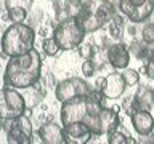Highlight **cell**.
<instances>
[{
	"label": "cell",
	"instance_id": "5b68a950",
	"mask_svg": "<svg viewBox=\"0 0 154 144\" xmlns=\"http://www.w3.org/2000/svg\"><path fill=\"white\" fill-rule=\"evenodd\" d=\"M2 128L7 131V141L13 144H31L32 142V122L27 115H19L16 118L0 120Z\"/></svg>",
	"mask_w": 154,
	"mask_h": 144
},
{
	"label": "cell",
	"instance_id": "3957f363",
	"mask_svg": "<svg viewBox=\"0 0 154 144\" xmlns=\"http://www.w3.org/2000/svg\"><path fill=\"white\" fill-rule=\"evenodd\" d=\"M34 43H35V29L31 24L13 22L2 35L0 51L5 58L19 56L31 51Z\"/></svg>",
	"mask_w": 154,
	"mask_h": 144
},
{
	"label": "cell",
	"instance_id": "f546056e",
	"mask_svg": "<svg viewBox=\"0 0 154 144\" xmlns=\"http://www.w3.org/2000/svg\"><path fill=\"white\" fill-rule=\"evenodd\" d=\"M108 2H111V3H114L116 7H117V5H119V0H108Z\"/></svg>",
	"mask_w": 154,
	"mask_h": 144
},
{
	"label": "cell",
	"instance_id": "e0dca14e",
	"mask_svg": "<svg viewBox=\"0 0 154 144\" xmlns=\"http://www.w3.org/2000/svg\"><path fill=\"white\" fill-rule=\"evenodd\" d=\"M42 48H43V51H45V55L50 56V58L56 56L58 53L61 51V46L58 45V42L55 40V37H53V35H51V37H47L45 40H43Z\"/></svg>",
	"mask_w": 154,
	"mask_h": 144
},
{
	"label": "cell",
	"instance_id": "ac0fdd59",
	"mask_svg": "<svg viewBox=\"0 0 154 144\" xmlns=\"http://www.w3.org/2000/svg\"><path fill=\"white\" fill-rule=\"evenodd\" d=\"M122 75H124V80L127 83V86H137L140 83V70H137V69L125 67L122 70Z\"/></svg>",
	"mask_w": 154,
	"mask_h": 144
},
{
	"label": "cell",
	"instance_id": "1f68e13d",
	"mask_svg": "<svg viewBox=\"0 0 154 144\" xmlns=\"http://www.w3.org/2000/svg\"><path fill=\"white\" fill-rule=\"evenodd\" d=\"M152 88H154V86H152Z\"/></svg>",
	"mask_w": 154,
	"mask_h": 144
},
{
	"label": "cell",
	"instance_id": "484cf974",
	"mask_svg": "<svg viewBox=\"0 0 154 144\" xmlns=\"http://www.w3.org/2000/svg\"><path fill=\"white\" fill-rule=\"evenodd\" d=\"M55 85V77H53L51 74L47 75V86H53Z\"/></svg>",
	"mask_w": 154,
	"mask_h": 144
},
{
	"label": "cell",
	"instance_id": "7a4b0ae2",
	"mask_svg": "<svg viewBox=\"0 0 154 144\" xmlns=\"http://www.w3.org/2000/svg\"><path fill=\"white\" fill-rule=\"evenodd\" d=\"M116 13L117 7L108 0H84L75 18L82 22L87 34H95L109 24Z\"/></svg>",
	"mask_w": 154,
	"mask_h": 144
},
{
	"label": "cell",
	"instance_id": "cb8c5ba5",
	"mask_svg": "<svg viewBox=\"0 0 154 144\" xmlns=\"http://www.w3.org/2000/svg\"><path fill=\"white\" fill-rule=\"evenodd\" d=\"M127 134L119 131V130H114L108 134V144H127Z\"/></svg>",
	"mask_w": 154,
	"mask_h": 144
},
{
	"label": "cell",
	"instance_id": "ffe728a7",
	"mask_svg": "<svg viewBox=\"0 0 154 144\" xmlns=\"http://www.w3.org/2000/svg\"><path fill=\"white\" fill-rule=\"evenodd\" d=\"M141 40L146 43H154V22L141 24Z\"/></svg>",
	"mask_w": 154,
	"mask_h": 144
},
{
	"label": "cell",
	"instance_id": "9c48e42d",
	"mask_svg": "<svg viewBox=\"0 0 154 144\" xmlns=\"http://www.w3.org/2000/svg\"><path fill=\"white\" fill-rule=\"evenodd\" d=\"M125 90H127V83L124 80L122 72L112 70L109 72L108 75H104L103 85H101V93H103L104 98H108L111 101H116L119 98H122Z\"/></svg>",
	"mask_w": 154,
	"mask_h": 144
},
{
	"label": "cell",
	"instance_id": "7c38bea8",
	"mask_svg": "<svg viewBox=\"0 0 154 144\" xmlns=\"http://www.w3.org/2000/svg\"><path fill=\"white\" fill-rule=\"evenodd\" d=\"M130 123L138 136H148L154 131V114L149 109H138L130 115Z\"/></svg>",
	"mask_w": 154,
	"mask_h": 144
},
{
	"label": "cell",
	"instance_id": "52a82bcc",
	"mask_svg": "<svg viewBox=\"0 0 154 144\" xmlns=\"http://www.w3.org/2000/svg\"><path fill=\"white\" fill-rule=\"evenodd\" d=\"M88 112H90L88 96H77V98L61 103L60 118L63 125L72 122H84V118L88 115Z\"/></svg>",
	"mask_w": 154,
	"mask_h": 144
},
{
	"label": "cell",
	"instance_id": "4316f807",
	"mask_svg": "<svg viewBox=\"0 0 154 144\" xmlns=\"http://www.w3.org/2000/svg\"><path fill=\"white\" fill-rule=\"evenodd\" d=\"M38 34H40L42 37H45V38H47V37H48V29H47V27H42V29H38Z\"/></svg>",
	"mask_w": 154,
	"mask_h": 144
},
{
	"label": "cell",
	"instance_id": "6da1fadb",
	"mask_svg": "<svg viewBox=\"0 0 154 144\" xmlns=\"http://www.w3.org/2000/svg\"><path fill=\"white\" fill-rule=\"evenodd\" d=\"M42 80V56L38 50L32 48L31 51L19 56L10 58L5 67L3 85L16 90H26L29 86Z\"/></svg>",
	"mask_w": 154,
	"mask_h": 144
},
{
	"label": "cell",
	"instance_id": "5bb4252c",
	"mask_svg": "<svg viewBox=\"0 0 154 144\" xmlns=\"http://www.w3.org/2000/svg\"><path fill=\"white\" fill-rule=\"evenodd\" d=\"M66 134V142L69 144H85L91 141L93 134H91L90 128L87 127L85 122H72L67 125H63Z\"/></svg>",
	"mask_w": 154,
	"mask_h": 144
},
{
	"label": "cell",
	"instance_id": "2e32d148",
	"mask_svg": "<svg viewBox=\"0 0 154 144\" xmlns=\"http://www.w3.org/2000/svg\"><path fill=\"white\" fill-rule=\"evenodd\" d=\"M77 53H79V56L82 58V59H93V58L96 56V53H98V46L95 45L93 42H87L84 43L82 42L79 46H77Z\"/></svg>",
	"mask_w": 154,
	"mask_h": 144
},
{
	"label": "cell",
	"instance_id": "603a6c76",
	"mask_svg": "<svg viewBox=\"0 0 154 144\" xmlns=\"http://www.w3.org/2000/svg\"><path fill=\"white\" fill-rule=\"evenodd\" d=\"M124 27L122 24H116V22H109V35L114 38L116 42H122L124 40Z\"/></svg>",
	"mask_w": 154,
	"mask_h": 144
},
{
	"label": "cell",
	"instance_id": "277c9868",
	"mask_svg": "<svg viewBox=\"0 0 154 144\" xmlns=\"http://www.w3.org/2000/svg\"><path fill=\"white\" fill-rule=\"evenodd\" d=\"M51 35L55 37L63 51H71L85 40L87 32L79 19L75 16H71L63 21H58L56 26L53 27Z\"/></svg>",
	"mask_w": 154,
	"mask_h": 144
},
{
	"label": "cell",
	"instance_id": "4fadbf2b",
	"mask_svg": "<svg viewBox=\"0 0 154 144\" xmlns=\"http://www.w3.org/2000/svg\"><path fill=\"white\" fill-rule=\"evenodd\" d=\"M37 136L43 144H64L66 142V134L64 128L61 125L51 122L42 123L37 130Z\"/></svg>",
	"mask_w": 154,
	"mask_h": 144
},
{
	"label": "cell",
	"instance_id": "9a60e30c",
	"mask_svg": "<svg viewBox=\"0 0 154 144\" xmlns=\"http://www.w3.org/2000/svg\"><path fill=\"white\" fill-rule=\"evenodd\" d=\"M135 103H137L138 109H154V88L149 85H141L138 86L137 93L133 94Z\"/></svg>",
	"mask_w": 154,
	"mask_h": 144
},
{
	"label": "cell",
	"instance_id": "8fae6325",
	"mask_svg": "<svg viewBox=\"0 0 154 144\" xmlns=\"http://www.w3.org/2000/svg\"><path fill=\"white\" fill-rule=\"evenodd\" d=\"M106 58L111 62V66L116 70H124L125 67H128L132 55L128 51L127 43L124 42H114L108 50H106Z\"/></svg>",
	"mask_w": 154,
	"mask_h": 144
},
{
	"label": "cell",
	"instance_id": "44dd1931",
	"mask_svg": "<svg viewBox=\"0 0 154 144\" xmlns=\"http://www.w3.org/2000/svg\"><path fill=\"white\" fill-rule=\"evenodd\" d=\"M82 74H84V77H95L96 75V69H98V66H96V62L93 59H85L84 62H82Z\"/></svg>",
	"mask_w": 154,
	"mask_h": 144
},
{
	"label": "cell",
	"instance_id": "30bf717a",
	"mask_svg": "<svg viewBox=\"0 0 154 144\" xmlns=\"http://www.w3.org/2000/svg\"><path fill=\"white\" fill-rule=\"evenodd\" d=\"M120 106H104L98 114V134H109L111 131L119 128L120 117H119Z\"/></svg>",
	"mask_w": 154,
	"mask_h": 144
},
{
	"label": "cell",
	"instance_id": "83f0119b",
	"mask_svg": "<svg viewBox=\"0 0 154 144\" xmlns=\"http://www.w3.org/2000/svg\"><path fill=\"white\" fill-rule=\"evenodd\" d=\"M135 142H138V141H135V139L128 134V138H127V144H135Z\"/></svg>",
	"mask_w": 154,
	"mask_h": 144
},
{
	"label": "cell",
	"instance_id": "d6986e66",
	"mask_svg": "<svg viewBox=\"0 0 154 144\" xmlns=\"http://www.w3.org/2000/svg\"><path fill=\"white\" fill-rule=\"evenodd\" d=\"M7 14H8V19L11 22H24L27 18L29 11L24 8H8L7 10Z\"/></svg>",
	"mask_w": 154,
	"mask_h": 144
},
{
	"label": "cell",
	"instance_id": "d4e9b609",
	"mask_svg": "<svg viewBox=\"0 0 154 144\" xmlns=\"http://www.w3.org/2000/svg\"><path fill=\"white\" fill-rule=\"evenodd\" d=\"M140 74H144L148 79L154 80V58H151L146 62H143V67L140 69Z\"/></svg>",
	"mask_w": 154,
	"mask_h": 144
},
{
	"label": "cell",
	"instance_id": "4dcf8cb0",
	"mask_svg": "<svg viewBox=\"0 0 154 144\" xmlns=\"http://www.w3.org/2000/svg\"><path fill=\"white\" fill-rule=\"evenodd\" d=\"M51 2H55V0H51Z\"/></svg>",
	"mask_w": 154,
	"mask_h": 144
},
{
	"label": "cell",
	"instance_id": "7402d4cb",
	"mask_svg": "<svg viewBox=\"0 0 154 144\" xmlns=\"http://www.w3.org/2000/svg\"><path fill=\"white\" fill-rule=\"evenodd\" d=\"M34 0H5V7L8 8H24V10H31L32 8Z\"/></svg>",
	"mask_w": 154,
	"mask_h": 144
},
{
	"label": "cell",
	"instance_id": "d6a6232c",
	"mask_svg": "<svg viewBox=\"0 0 154 144\" xmlns=\"http://www.w3.org/2000/svg\"><path fill=\"white\" fill-rule=\"evenodd\" d=\"M152 110H154V109H152Z\"/></svg>",
	"mask_w": 154,
	"mask_h": 144
},
{
	"label": "cell",
	"instance_id": "8992f818",
	"mask_svg": "<svg viewBox=\"0 0 154 144\" xmlns=\"http://www.w3.org/2000/svg\"><path fill=\"white\" fill-rule=\"evenodd\" d=\"M26 110V101L19 90L11 86L0 88V120L16 118Z\"/></svg>",
	"mask_w": 154,
	"mask_h": 144
},
{
	"label": "cell",
	"instance_id": "f1b7e54d",
	"mask_svg": "<svg viewBox=\"0 0 154 144\" xmlns=\"http://www.w3.org/2000/svg\"><path fill=\"white\" fill-rule=\"evenodd\" d=\"M71 3H74V5H82V2H84V0H69Z\"/></svg>",
	"mask_w": 154,
	"mask_h": 144
},
{
	"label": "cell",
	"instance_id": "ba28073f",
	"mask_svg": "<svg viewBox=\"0 0 154 144\" xmlns=\"http://www.w3.org/2000/svg\"><path fill=\"white\" fill-rule=\"evenodd\" d=\"M91 91L88 82L80 77H67V79L58 82L55 86V96L60 103L69 101L77 96H87Z\"/></svg>",
	"mask_w": 154,
	"mask_h": 144
}]
</instances>
